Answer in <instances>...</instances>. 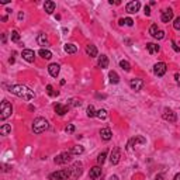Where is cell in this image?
Returning <instances> with one entry per match:
<instances>
[{"mask_svg":"<svg viewBox=\"0 0 180 180\" xmlns=\"http://www.w3.org/2000/svg\"><path fill=\"white\" fill-rule=\"evenodd\" d=\"M8 92L18 96L20 98H24V100H32L34 98V93L27 86H22V84H13V86H10Z\"/></svg>","mask_w":180,"mask_h":180,"instance_id":"cell-1","label":"cell"},{"mask_svg":"<svg viewBox=\"0 0 180 180\" xmlns=\"http://www.w3.org/2000/svg\"><path fill=\"white\" fill-rule=\"evenodd\" d=\"M48 127H49V124H48V121L45 120V118L42 117H38L34 120V124H32V131L35 132V134H41V132L47 131Z\"/></svg>","mask_w":180,"mask_h":180,"instance_id":"cell-2","label":"cell"},{"mask_svg":"<svg viewBox=\"0 0 180 180\" xmlns=\"http://www.w3.org/2000/svg\"><path fill=\"white\" fill-rule=\"evenodd\" d=\"M0 120L4 121L6 118H8L11 115V112H13V107H11V104L8 103L7 100H3L2 104H0Z\"/></svg>","mask_w":180,"mask_h":180,"instance_id":"cell-3","label":"cell"},{"mask_svg":"<svg viewBox=\"0 0 180 180\" xmlns=\"http://www.w3.org/2000/svg\"><path fill=\"white\" fill-rule=\"evenodd\" d=\"M69 172H70V179L72 180H76L82 176L83 173V165L80 162H75L72 166L69 168Z\"/></svg>","mask_w":180,"mask_h":180,"instance_id":"cell-4","label":"cell"},{"mask_svg":"<svg viewBox=\"0 0 180 180\" xmlns=\"http://www.w3.org/2000/svg\"><path fill=\"white\" fill-rule=\"evenodd\" d=\"M48 177H49V180H68L70 179V172L69 169H62V170L51 173Z\"/></svg>","mask_w":180,"mask_h":180,"instance_id":"cell-5","label":"cell"},{"mask_svg":"<svg viewBox=\"0 0 180 180\" xmlns=\"http://www.w3.org/2000/svg\"><path fill=\"white\" fill-rule=\"evenodd\" d=\"M72 152H62L61 155H58V156L53 159V162L56 163V165H65V163L70 162L72 160Z\"/></svg>","mask_w":180,"mask_h":180,"instance_id":"cell-6","label":"cell"},{"mask_svg":"<svg viewBox=\"0 0 180 180\" xmlns=\"http://www.w3.org/2000/svg\"><path fill=\"white\" fill-rule=\"evenodd\" d=\"M137 143H146V139L143 137H141V135H135L134 138H131V139L128 141V143H127V151H132L134 149V146H137Z\"/></svg>","mask_w":180,"mask_h":180,"instance_id":"cell-7","label":"cell"},{"mask_svg":"<svg viewBox=\"0 0 180 180\" xmlns=\"http://www.w3.org/2000/svg\"><path fill=\"white\" fill-rule=\"evenodd\" d=\"M163 120H166V121H169V122H176L177 121V115H176V112L173 111V110H170V108H165L163 110Z\"/></svg>","mask_w":180,"mask_h":180,"instance_id":"cell-8","label":"cell"},{"mask_svg":"<svg viewBox=\"0 0 180 180\" xmlns=\"http://www.w3.org/2000/svg\"><path fill=\"white\" fill-rule=\"evenodd\" d=\"M166 70H168V66H166V63H163V62H158V63H155L153 66V73L156 76H163L166 73Z\"/></svg>","mask_w":180,"mask_h":180,"instance_id":"cell-9","label":"cell"},{"mask_svg":"<svg viewBox=\"0 0 180 180\" xmlns=\"http://www.w3.org/2000/svg\"><path fill=\"white\" fill-rule=\"evenodd\" d=\"M120 159H121V151H120V148H114L111 151V155H110V162H111V165H118Z\"/></svg>","mask_w":180,"mask_h":180,"instance_id":"cell-10","label":"cell"},{"mask_svg":"<svg viewBox=\"0 0 180 180\" xmlns=\"http://www.w3.org/2000/svg\"><path fill=\"white\" fill-rule=\"evenodd\" d=\"M143 84L145 83H143L142 79H131V80H129V86H131V89L135 90V92H139L143 87Z\"/></svg>","mask_w":180,"mask_h":180,"instance_id":"cell-11","label":"cell"},{"mask_svg":"<svg viewBox=\"0 0 180 180\" xmlns=\"http://www.w3.org/2000/svg\"><path fill=\"white\" fill-rule=\"evenodd\" d=\"M139 8H141V3L137 2V0H135V2H129L128 4L125 6V10L128 11V13H131V14L137 13V11L139 10Z\"/></svg>","mask_w":180,"mask_h":180,"instance_id":"cell-12","label":"cell"},{"mask_svg":"<svg viewBox=\"0 0 180 180\" xmlns=\"http://www.w3.org/2000/svg\"><path fill=\"white\" fill-rule=\"evenodd\" d=\"M21 56L22 59H25L27 62H34V59H35V52H34L32 49H22L21 52Z\"/></svg>","mask_w":180,"mask_h":180,"instance_id":"cell-13","label":"cell"},{"mask_svg":"<svg viewBox=\"0 0 180 180\" xmlns=\"http://www.w3.org/2000/svg\"><path fill=\"white\" fill-rule=\"evenodd\" d=\"M59 70H61V66H59L58 63H51L49 66H48V72H49V75L52 76V78H56V76L59 75Z\"/></svg>","mask_w":180,"mask_h":180,"instance_id":"cell-14","label":"cell"},{"mask_svg":"<svg viewBox=\"0 0 180 180\" xmlns=\"http://www.w3.org/2000/svg\"><path fill=\"white\" fill-rule=\"evenodd\" d=\"M160 18H162L163 22H169L172 18H173V11H172L170 8H166V10H163Z\"/></svg>","mask_w":180,"mask_h":180,"instance_id":"cell-15","label":"cell"},{"mask_svg":"<svg viewBox=\"0 0 180 180\" xmlns=\"http://www.w3.org/2000/svg\"><path fill=\"white\" fill-rule=\"evenodd\" d=\"M89 176H90V179H97V177H100L101 176V168L100 166H94V168H92L90 169V173H89Z\"/></svg>","mask_w":180,"mask_h":180,"instance_id":"cell-16","label":"cell"},{"mask_svg":"<svg viewBox=\"0 0 180 180\" xmlns=\"http://www.w3.org/2000/svg\"><path fill=\"white\" fill-rule=\"evenodd\" d=\"M100 137H101V139H104V141H110L111 137H112L111 129L110 128H101L100 129Z\"/></svg>","mask_w":180,"mask_h":180,"instance_id":"cell-17","label":"cell"},{"mask_svg":"<svg viewBox=\"0 0 180 180\" xmlns=\"http://www.w3.org/2000/svg\"><path fill=\"white\" fill-rule=\"evenodd\" d=\"M37 42H38V45H41L42 48H44V47H48V45H49L48 37L45 35V34H39V35L37 37Z\"/></svg>","mask_w":180,"mask_h":180,"instance_id":"cell-18","label":"cell"},{"mask_svg":"<svg viewBox=\"0 0 180 180\" xmlns=\"http://www.w3.org/2000/svg\"><path fill=\"white\" fill-rule=\"evenodd\" d=\"M55 111L58 115H65L68 111H69V107L68 106H63V104H56L55 106Z\"/></svg>","mask_w":180,"mask_h":180,"instance_id":"cell-19","label":"cell"},{"mask_svg":"<svg viewBox=\"0 0 180 180\" xmlns=\"http://www.w3.org/2000/svg\"><path fill=\"white\" fill-rule=\"evenodd\" d=\"M146 49H148L149 53H158L159 52V45L158 44H153V42H149V44H146Z\"/></svg>","mask_w":180,"mask_h":180,"instance_id":"cell-20","label":"cell"},{"mask_svg":"<svg viewBox=\"0 0 180 180\" xmlns=\"http://www.w3.org/2000/svg\"><path fill=\"white\" fill-rule=\"evenodd\" d=\"M86 53L89 56H92V58H94V56H97V48L94 47V45H92V44H89L86 47Z\"/></svg>","mask_w":180,"mask_h":180,"instance_id":"cell-21","label":"cell"},{"mask_svg":"<svg viewBox=\"0 0 180 180\" xmlns=\"http://www.w3.org/2000/svg\"><path fill=\"white\" fill-rule=\"evenodd\" d=\"M98 66H100L101 69H106V68L108 66V58H107L106 55L98 56Z\"/></svg>","mask_w":180,"mask_h":180,"instance_id":"cell-22","label":"cell"},{"mask_svg":"<svg viewBox=\"0 0 180 180\" xmlns=\"http://www.w3.org/2000/svg\"><path fill=\"white\" fill-rule=\"evenodd\" d=\"M44 8H45V11H47L48 14H52L53 11H55V3L53 2H45V4H44Z\"/></svg>","mask_w":180,"mask_h":180,"instance_id":"cell-23","label":"cell"},{"mask_svg":"<svg viewBox=\"0 0 180 180\" xmlns=\"http://www.w3.org/2000/svg\"><path fill=\"white\" fill-rule=\"evenodd\" d=\"M63 49H65V52H66V53H76V52H78V47L73 45V44H65Z\"/></svg>","mask_w":180,"mask_h":180,"instance_id":"cell-24","label":"cell"},{"mask_svg":"<svg viewBox=\"0 0 180 180\" xmlns=\"http://www.w3.org/2000/svg\"><path fill=\"white\" fill-rule=\"evenodd\" d=\"M108 78H110V82H111L112 84H117L118 82H120V76H118L114 70H111V72L108 73Z\"/></svg>","mask_w":180,"mask_h":180,"instance_id":"cell-25","label":"cell"},{"mask_svg":"<svg viewBox=\"0 0 180 180\" xmlns=\"http://www.w3.org/2000/svg\"><path fill=\"white\" fill-rule=\"evenodd\" d=\"M38 53H39V56H42L44 59H51V58H52V52L48 51V49H44V48H41Z\"/></svg>","mask_w":180,"mask_h":180,"instance_id":"cell-26","label":"cell"},{"mask_svg":"<svg viewBox=\"0 0 180 180\" xmlns=\"http://www.w3.org/2000/svg\"><path fill=\"white\" fill-rule=\"evenodd\" d=\"M11 131V125H8V124H4V125H2V128H0V134L2 135H8Z\"/></svg>","mask_w":180,"mask_h":180,"instance_id":"cell-27","label":"cell"},{"mask_svg":"<svg viewBox=\"0 0 180 180\" xmlns=\"http://www.w3.org/2000/svg\"><path fill=\"white\" fill-rule=\"evenodd\" d=\"M158 32H159V28H158V25L156 24H152L151 27H149V34H151L153 38H156Z\"/></svg>","mask_w":180,"mask_h":180,"instance_id":"cell-28","label":"cell"},{"mask_svg":"<svg viewBox=\"0 0 180 180\" xmlns=\"http://www.w3.org/2000/svg\"><path fill=\"white\" fill-rule=\"evenodd\" d=\"M70 152H72L73 155H80V153H83V152H84V149H83V146H82V145H76V146H73Z\"/></svg>","mask_w":180,"mask_h":180,"instance_id":"cell-29","label":"cell"},{"mask_svg":"<svg viewBox=\"0 0 180 180\" xmlns=\"http://www.w3.org/2000/svg\"><path fill=\"white\" fill-rule=\"evenodd\" d=\"M96 117H98L100 120H104V118H107V111L104 108L97 110V112H96Z\"/></svg>","mask_w":180,"mask_h":180,"instance_id":"cell-30","label":"cell"},{"mask_svg":"<svg viewBox=\"0 0 180 180\" xmlns=\"http://www.w3.org/2000/svg\"><path fill=\"white\" fill-rule=\"evenodd\" d=\"M96 112H97V111H96V110H94V107H93L92 104H90V106L87 107V117H89V118L96 117Z\"/></svg>","mask_w":180,"mask_h":180,"instance_id":"cell-31","label":"cell"},{"mask_svg":"<svg viewBox=\"0 0 180 180\" xmlns=\"http://www.w3.org/2000/svg\"><path fill=\"white\" fill-rule=\"evenodd\" d=\"M120 66L122 68L125 72H129V70H131V65H129L127 61H120Z\"/></svg>","mask_w":180,"mask_h":180,"instance_id":"cell-32","label":"cell"},{"mask_svg":"<svg viewBox=\"0 0 180 180\" xmlns=\"http://www.w3.org/2000/svg\"><path fill=\"white\" fill-rule=\"evenodd\" d=\"M106 156H107V152L106 151L101 152V153L98 155V158H97V163H98V165H103L104 160H106Z\"/></svg>","mask_w":180,"mask_h":180,"instance_id":"cell-33","label":"cell"},{"mask_svg":"<svg viewBox=\"0 0 180 180\" xmlns=\"http://www.w3.org/2000/svg\"><path fill=\"white\" fill-rule=\"evenodd\" d=\"M11 41L13 42H18L20 41V34L17 31H11Z\"/></svg>","mask_w":180,"mask_h":180,"instance_id":"cell-34","label":"cell"},{"mask_svg":"<svg viewBox=\"0 0 180 180\" xmlns=\"http://www.w3.org/2000/svg\"><path fill=\"white\" fill-rule=\"evenodd\" d=\"M47 93L49 96H58L59 94V92H53V89H52V86H51V84H48V86H47Z\"/></svg>","mask_w":180,"mask_h":180,"instance_id":"cell-35","label":"cell"},{"mask_svg":"<svg viewBox=\"0 0 180 180\" xmlns=\"http://www.w3.org/2000/svg\"><path fill=\"white\" fill-rule=\"evenodd\" d=\"M173 27H174V30L180 31V17H177V18L174 20V22H173Z\"/></svg>","mask_w":180,"mask_h":180,"instance_id":"cell-36","label":"cell"},{"mask_svg":"<svg viewBox=\"0 0 180 180\" xmlns=\"http://www.w3.org/2000/svg\"><path fill=\"white\" fill-rule=\"evenodd\" d=\"M65 131L68 132V134H73L75 132V125H72V124H69V125L65 128Z\"/></svg>","mask_w":180,"mask_h":180,"instance_id":"cell-37","label":"cell"},{"mask_svg":"<svg viewBox=\"0 0 180 180\" xmlns=\"http://www.w3.org/2000/svg\"><path fill=\"white\" fill-rule=\"evenodd\" d=\"M163 37H165V32H163L162 30H159V32H158V35H156V39H162Z\"/></svg>","mask_w":180,"mask_h":180,"instance_id":"cell-38","label":"cell"},{"mask_svg":"<svg viewBox=\"0 0 180 180\" xmlns=\"http://www.w3.org/2000/svg\"><path fill=\"white\" fill-rule=\"evenodd\" d=\"M124 24H127V25H132V24H134V21H132L131 18H124Z\"/></svg>","mask_w":180,"mask_h":180,"instance_id":"cell-39","label":"cell"},{"mask_svg":"<svg viewBox=\"0 0 180 180\" xmlns=\"http://www.w3.org/2000/svg\"><path fill=\"white\" fill-rule=\"evenodd\" d=\"M172 45H173V49L176 51V52H179V51H180V48L176 45V42H174V41H172Z\"/></svg>","mask_w":180,"mask_h":180,"instance_id":"cell-40","label":"cell"},{"mask_svg":"<svg viewBox=\"0 0 180 180\" xmlns=\"http://www.w3.org/2000/svg\"><path fill=\"white\" fill-rule=\"evenodd\" d=\"M145 14H146V16L151 14V8H149V6H145Z\"/></svg>","mask_w":180,"mask_h":180,"instance_id":"cell-41","label":"cell"},{"mask_svg":"<svg viewBox=\"0 0 180 180\" xmlns=\"http://www.w3.org/2000/svg\"><path fill=\"white\" fill-rule=\"evenodd\" d=\"M73 106H80V100H72Z\"/></svg>","mask_w":180,"mask_h":180,"instance_id":"cell-42","label":"cell"},{"mask_svg":"<svg viewBox=\"0 0 180 180\" xmlns=\"http://www.w3.org/2000/svg\"><path fill=\"white\" fill-rule=\"evenodd\" d=\"M173 180H180V173H177V174H174V177H173Z\"/></svg>","mask_w":180,"mask_h":180,"instance_id":"cell-43","label":"cell"},{"mask_svg":"<svg viewBox=\"0 0 180 180\" xmlns=\"http://www.w3.org/2000/svg\"><path fill=\"white\" fill-rule=\"evenodd\" d=\"M110 180H118V176H115V174H114V176L110 177Z\"/></svg>","mask_w":180,"mask_h":180,"instance_id":"cell-44","label":"cell"},{"mask_svg":"<svg viewBox=\"0 0 180 180\" xmlns=\"http://www.w3.org/2000/svg\"><path fill=\"white\" fill-rule=\"evenodd\" d=\"M163 179V176L162 174H159V176H156V180H162Z\"/></svg>","mask_w":180,"mask_h":180,"instance_id":"cell-45","label":"cell"},{"mask_svg":"<svg viewBox=\"0 0 180 180\" xmlns=\"http://www.w3.org/2000/svg\"><path fill=\"white\" fill-rule=\"evenodd\" d=\"M120 25H124V18H120Z\"/></svg>","mask_w":180,"mask_h":180,"instance_id":"cell-46","label":"cell"}]
</instances>
